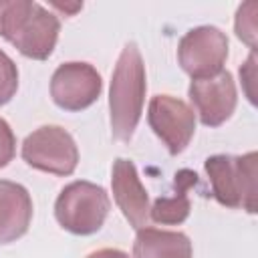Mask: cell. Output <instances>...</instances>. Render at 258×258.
I'll return each instance as SVG.
<instances>
[{"label": "cell", "mask_w": 258, "mask_h": 258, "mask_svg": "<svg viewBox=\"0 0 258 258\" xmlns=\"http://www.w3.org/2000/svg\"><path fill=\"white\" fill-rule=\"evenodd\" d=\"M145 91V62L137 44L129 42L117 58L109 87V123L117 141H131L143 113Z\"/></svg>", "instance_id": "obj_1"}, {"label": "cell", "mask_w": 258, "mask_h": 258, "mask_svg": "<svg viewBox=\"0 0 258 258\" xmlns=\"http://www.w3.org/2000/svg\"><path fill=\"white\" fill-rule=\"evenodd\" d=\"M56 14L30 0H0V36L22 56L46 60L58 40Z\"/></svg>", "instance_id": "obj_2"}, {"label": "cell", "mask_w": 258, "mask_h": 258, "mask_svg": "<svg viewBox=\"0 0 258 258\" xmlns=\"http://www.w3.org/2000/svg\"><path fill=\"white\" fill-rule=\"evenodd\" d=\"M204 169L210 177L212 194L218 204L232 210L242 208L248 214L256 212V151L244 155H212L204 161Z\"/></svg>", "instance_id": "obj_3"}, {"label": "cell", "mask_w": 258, "mask_h": 258, "mask_svg": "<svg viewBox=\"0 0 258 258\" xmlns=\"http://www.w3.org/2000/svg\"><path fill=\"white\" fill-rule=\"evenodd\" d=\"M109 194L85 179L64 185L54 202V218L58 226L75 236H91L99 232L109 216Z\"/></svg>", "instance_id": "obj_4"}, {"label": "cell", "mask_w": 258, "mask_h": 258, "mask_svg": "<svg viewBox=\"0 0 258 258\" xmlns=\"http://www.w3.org/2000/svg\"><path fill=\"white\" fill-rule=\"evenodd\" d=\"M20 155L32 169L62 177L71 175L79 163V147L73 135L58 125H42L26 135Z\"/></svg>", "instance_id": "obj_5"}, {"label": "cell", "mask_w": 258, "mask_h": 258, "mask_svg": "<svg viewBox=\"0 0 258 258\" xmlns=\"http://www.w3.org/2000/svg\"><path fill=\"white\" fill-rule=\"evenodd\" d=\"M226 58L228 36L216 26H196L179 38L177 62L191 81L222 73Z\"/></svg>", "instance_id": "obj_6"}, {"label": "cell", "mask_w": 258, "mask_h": 258, "mask_svg": "<svg viewBox=\"0 0 258 258\" xmlns=\"http://www.w3.org/2000/svg\"><path fill=\"white\" fill-rule=\"evenodd\" d=\"M147 123L171 155L185 151L196 133L194 109L171 95H155L147 107Z\"/></svg>", "instance_id": "obj_7"}, {"label": "cell", "mask_w": 258, "mask_h": 258, "mask_svg": "<svg viewBox=\"0 0 258 258\" xmlns=\"http://www.w3.org/2000/svg\"><path fill=\"white\" fill-rule=\"evenodd\" d=\"M103 89L99 71L89 62H62L50 77V97L56 107L69 113L91 107Z\"/></svg>", "instance_id": "obj_8"}, {"label": "cell", "mask_w": 258, "mask_h": 258, "mask_svg": "<svg viewBox=\"0 0 258 258\" xmlns=\"http://www.w3.org/2000/svg\"><path fill=\"white\" fill-rule=\"evenodd\" d=\"M189 101L194 113L206 127H220L236 111L238 91L232 73L222 71L208 79H196L189 83Z\"/></svg>", "instance_id": "obj_9"}, {"label": "cell", "mask_w": 258, "mask_h": 258, "mask_svg": "<svg viewBox=\"0 0 258 258\" xmlns=\"http://www.w3.org/2000/svg\"><path fill=\"white\" fill-rule=\"evenodd\" d=\"M111 189L113 200L131 228L141 230L149 224V196L143 187L133 161L115 159L111 171Z\"/></svg>", "instance_id": "obj_10"}, {"label": "cell", "mask_w": 258, "mask_h": 258, "mask_svg": "<svg viewBox=\"0 0 258 258\" xmlns=\"http://www.w3.org/2000/svg\"><path fill=\"white\" fill-rule=\"evenodd\" d=\"M32 222V198L16 181L0 179V246L22 238Z\"/></svg>", "instance_id": "obj_11"}, {"label": "cell", "mask_w": 258, "mask_h": 258, "mask_svg": "<svg viewBox=\"0 0 258 258\" xmlns=\"http://www.w3.org/2000/svg\"><path fill=\"white\" fill-rule=\"evenodd\" d=\"M133 258H194V250L183 232L145 226L137 230Z\"/></svg>", "instance_id": "obj_12"}, {"label": "cell", "mask_w": 258, "mask_h": 258, "mask_svg": "<svg viewBox=\"0 0 258 258\" xmlns=\"http://www.w3.org/2000/svg\"><path fill=\"white\" fill-rule=\"evenodd\" d=\"M198 181V175L189 169H181L175 173V194L163 196L149 206V220L161 226H177L187 220L191 204L187 198V189Z\"/></svg>", "instance_id": "obj_13"}, {"label": "cell", "mask_w": 258, "mask_h": 258, "mask_svg": "<svg viewBox=\"0 0 258 258\" xmlns=\"http://www.w3.org/2000/svg\"><path fill=\"white\" fill-rule=\"evenodd\" d=\"M256 2H246L238 8L236 20H234V30L236 36L250 46V50L256 48Z\"/></svg>", "instance_id": "obj_14"}, {"label": "cell", "mask_w": 258, "mask_h": 258, "mask_svg": "<svg viewBox=\"0 0 258 258\" xmlns=\"http://www.w3.org/2000/svg\"><path fill=\"white\" fill-rule=\"evenodd\" d=\"M18 91V69L14 60L0 48V107L10 103Z\"/></svg>", "instance_id": "obj_15"}, {"label": "cell", "mask_w": 258, "mask_h": 258, "mask_svg": "<svg viewBox=\"0 0 258 258\" xmlns=\"http://www.w3.org/2000/svg\"><path fill=\"white\" fill-rule=\"evenodd\" d=\"M16 153V137L6 119L0 117V169L6 167Z\"/></svg>", "instance_id": "obj_16"}, {"label": "cell", "mask_w": 258, "mask_h": 258, "mask_svg": "<svg viewBox=\"0 0 258 258\" xmlns=\"http://www.w3.org/2000/svg\"><path fill=\"white\" fill-rule=\"evenodd\" d=\"M254 77H256V54H254V50H252L250 56H248V60L240 67V79H242V83L246 85L244 89H246V97H248L250 103H254V91L250 89V85L254 83Z\"/></svg>", "instance_id": "obj_17"}, {"label": "cell", "mask_w": 258, "mask_h": 258, "mask_svg": "<svg viewBox=\"0 0 258 258\" xmlns=\"http://www.w3.org/2000/svg\"><path fill=\"white\" fill-rule=\"evenodd\" d=\"M87 258H131V256L119 248H99V250L91 252Z\"/></svg>", "instance_id": "obj_18"}]
</instances>
